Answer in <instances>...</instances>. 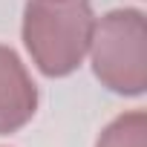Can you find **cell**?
I'll use <instances>...</instances> for the list:
<instances>
[{"label": "cell", "instance_id": "obj_1", "mask_svg": "<svg viewBox=\"0 0 147 147\" xmlns=\"http://www.w3.org/2000/svg\"><path fill=\"white\" fill-rule=\"evenodd\" d=\"M92 26L90 0H29L23 9V46L38 72L66 78L84 63Z\"/></svg>", "mask_w": 147, "mask_h": 147}, {"label": "cell", "instance_id": "obj_2", "mask_svg": "<svg viewBox=\"0 0 147 147\" xmlns=\"http://www.w3.org/2000/svg\"><path fill=\"white\" fill-rule=\"evenodd\" d=\"M92 72L115 95L138 98L147 90V20L138 9H113L92 26Z\"/></svg>", "mask_w": 147, "mask_h": 147}, {"label": "cell", "instance_id": "obj_3", "mask_svg": "<svg viewBox=\"0 0 147 147\" xmlns=\"http://www.w3.org/2000/svg\"><path fill=\"white\" fill-rule=\"evenodd\" d=\"M38 113V87L12 46L0 43V136L23 130Z\"/></svg>", "mask_w": 147, "mask_h": 147}, {"label": "cell", "instance_id": "obj_4", "mask_svg": "<svg viewBox=\"0 0 147 147\" xmlns=\"http://www.w3.org/2000/svg\"><path fill=\"white\" fill-rule=\"evenodd\" d=\"M95 147H147V115L144 110H130V113H121L118 118H113Z\"/></svg>", "mask_w": 147, "mask_h": 147}]
</instances>
